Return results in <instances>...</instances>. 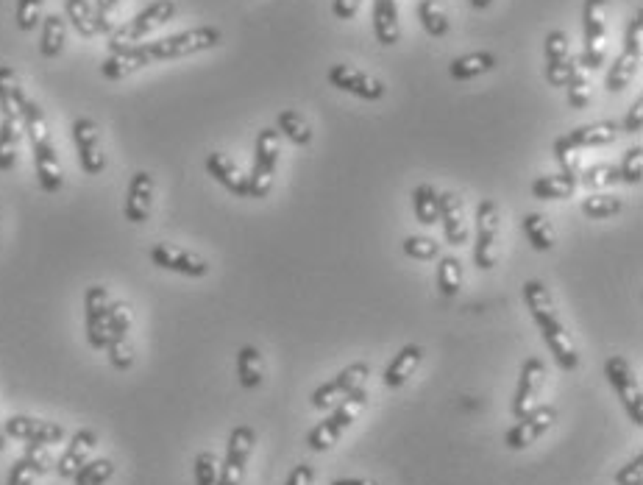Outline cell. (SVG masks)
I'll return each instance as SVG.
<instances>
[{"instance_id": "cell-1", "label": "cell", "mask_w": 643, "mask_h": 485, "mask_svg": "<svg viewBox=\"0 0 643 485\" xmlns=\"http://www.w3.org/2000/svg\"><path fill=\"white\" fill-rule=\"evenodd\" d=\"M524 304H527L529 315L535 318V324L541 329V338L549 346L554 363L563 368V371H577L579 368V352L574 346V338L566 329V324L560 321L557 307L549 288L543 285L541 279H529L524 285Z\"/></svg>"}, {"instance_id": "cell-2", "label": "cell", "mask_w": 643, "mask_h": 485, "mask_svg": "<svg viewBox=\"0 0 643 485\" xmlns=\"http://www.w3.org/2000/svg\"><path fill=\"white\" fill-rule=\"evenodd\" d=\"M23 134L31 143V154H34V171H37V182L45 193H59L65 187V171L56 154V145L51 140V129L45 112L39 109L37 101L28 98L23 104Z\"/></svg>"}, {"instance_id": "cell-3", "label": "cell", "mask_w": 643, "mask_h": 485, "mask_svg": "<svg viewBox=\"0 0 643 485\" xmlns=\"http://www.w3.org/2000/svg\"><path fill=\"white\" fill-rule=\"evenodd\" d=\"M365 405H368V388H365V385L357 388V391H351L348 396H343V399L332 407V413H329L318 427L309 430V449H312V452H326V449H332V446L337 444V438L357 421V416H360Z\"/></svg>"}, {"instance_id": "cell-4", "label": "cell", "mask_w": 643, "mask_h": 485, "mask_svg": "<svg viewBox=\"0 0 643 485\" xmlns=\"http://www.w3.org/2000/svg\"><path fill=\"white\" fill-rule=\"evenodd\" d=\"M220 42V28L215 26H198L190 31H179L173 37H162L156 42H145L140 45L148 65L154 62H170V59H184V56H193V53L209 51Z\"/></svg>"}, {"instance_id": "cell-5", "label": "cell", "mask_w": 643, "mask_h": 485, "mask_svg": "<svg viewBox=\"0 0 643 485\" xmlns=\"http://www.w3.org/2000/svg\"><path fill=\"white\" fill-rule=\"evenodd\" d=\"M173 17H176V3H173V0H154V3L145 6L137 17H131L129 23L115 26V31L109 34V51L129 48V45H140L142 37H148L151 31L170 23Z\"/></svg>"}, {"instance_id": "cell-6", "label": "cell", "mask_w": 643, "mask_h": 485, "mask_svg": "<svg viewBox=\"0 0 643 485\" xmlns=\"http://www.w3.org/2000/svg\"><path fill=\"white\" fill-rule=\"evenodd\" d=\"M499 232H502V210L493 198H482L476 207L474 240V265L479 271H490L499 260Z\"/></svg>"}, {"instance_id": "cell-7", "label": "cell", "mask_w": 643, "mask_h": 485, "mask_svg": "<svg viewBox=\"0 0 643 485\" xmlns=\"http://www.w3.org/2000/svg\"><path fill=\"white\" fill-rule=\"evenodd\" d=\"M279 129H262L257 134V145H254V168L248 173V196L265 198L271 193L273 176L279 168V154H282V143H279Z\"/></svg>"}, {"instance_id": "cell-8", "label": "cell", "mask_w": 643, "mask_h": 485, "mask_svg": "<svg viewBox=\"0 0 643 485\" xmlns=\"http://www.w3.org/2000/svg\"><path fill=\"white\" fill-rule=\"evenodd\" d=\"M641 48H643V9L635 12V17L630 20V28H627V37H624V51L618 56L613 67L607 70V90L610 92H621L624 87H630V81L635 79L638 73V65H641Z\"/></svg>"}, {"instance_id": "cell-9", "label": "cell", "mask_w": 643, "mask_h": 485, "mask_svg": "<svg viewBox=\"0 0 643 485\" xmlns=\"http://www.w3.org/2000/svg\"><path fill=\"white\" fill-rule=\"evenodd\" d=\"M109 363L117 371H129L134 366V346H131V310L126 302L109 304V327H106V349Z\"/></svg>"}, {"instance_id": "cell-10", "label": "cell", "mask_w": 643, "mask_h": 485, "mask_svg": "<svg viewBox=\"0 0 643 485\" xmlns=\"http://www.w3.org/2000/svg\"><path fill=\"white\" fill-rule=\"evenodd\" d=\"M607 0H585L582 9V23H585V51H582V65L596 67L605 65L607 56Z\"/></svg>"}, {"instance_id": "cell-11", "label": "cell", "mask_w": 643, "mask_h": 485, "mask_svg": "<svg viewBox=\"0 0 643 485\" xmlns=\"http://www.w3.org/2000/svg\"><path fill=\"white\" fill-rule=\"evenodd\" d=\"M605 377L610 388L616 391L621 405L627 410V416L635 427H643V391L638 377L632 374L630 363L624 357H610L605 363Z\"/></svg>"}, {"instance_id": "cell-12", "label": "cell", "mask_w": 643, "mask_h": 485, "mask_svg": "<svg viewBox=\"0 0 643 485\" xmlns=\"http://www.w3.org/2000/svg\"><path fill=\"white\" fill-rule=\"evenodd\" d=\"M554 421H557V407L535 405L527 416L515 419L513 427L504 433V444H507V449H513V452H521V449L535 444L541 435L549 433L554 427Z\"/></svg>"}, {"instance_id": "cell-13", "label": "cell", "mask_w": 643, "mask_h": 485, "mask_svg": "<svg viewBox=\"0 0 643 485\" xmlns=\"http://www.w3.org/2000/svg\"><path fill=\"white\" fill-rule=\"evenodd\" d=\"M257 444V433L251 427H234L229 433V444H226V458L220 463V485H243L245 466Z\"/></svg>"}, {"instance_id": "cell-14", "label": "cell", "mask_w": 643, "mask_h": 485, "mask_svg": "<svg viewBox=\"0 0 643 485\" xmlns=\"http://www.w3.org/2000/svg\"><path fill=\"white\" fill-rule=\"evenodd\" d=\"M368 377H371V366H368V363H351V366L343 368L337 377H332L329 382H323V385L315 388L312 407H315V410H332L343 396L362 388V385L368 382Z\"/></svg>"}, {"instance_id": "cell-15", "label": "cell", "mask_w": 643, "mask_h": 485, "mask_svg": "<svg viewBox=\"0 0 643 485\" xmlns=\"http://www.w3.org/2000/svg\"><path fill=\"white\" fill-rule=\"evenodd\" d=\"M151 263L162 271H170V274H181L190 276V279H204L212 271V265L206 263L201 254H195L190 249H179L173 243H156L154 249L148 251Z\"/></svg>"}, {"instance_id": "cell-16", "label": "cell", "mask_w": 643, "mask_h": 485, "mask_svg": "<svg viewBox=\"0 0 643 485\" xmlns=\"http://www.w3.org/2000/svg\"><path fill=\"white\" fill-rule=\"evenodd\" d=\"M73 134V143H76L78 165L87 176H98L106 168V157H103L101 148V129L92 118H76L70 126Z\"/></svg>"}, {"instance_id": "cell-17", "label": "cell", "mask_w": 643, "mask_h": 485, "mask_svg": "<svg viewBox=\"0 0 643 485\" xmlns=\"http://www.w3.org/2000/svg\"><path fill=\"white\" fill-rule=\"evenodd\" d=\"M109 290L103 285H90L84 293V329L92 349H106V327H109Z\"/></svg>"}, {"instance_id": "cell-18", "label": "cell", "mask_w": 643, "mask_h": 485, "mask_svg": "<svg viewBox=\"0 0 643 485\" xmlns=\"http://www.w3.org/2000/svg\"><path fill=\"white\" fill-rule=\"evenodd\" d=\"M3 430L9 438L17 441H26V444H42L53 446L65 441V427L56 424V421H42L34 416H12V419L3 421Z\"/></svg>"}, {"instance_id": "cell-19", "label": "cell", "mask_w": 643, "mask_h": 485, "mask_svg": "<svg viewBox=\"0 0 643 485\" xmlns=\"http://www.w3.org/2000/svg\"><path fill=\"white\" fill-rule=\"evenodd\" d=\"M326 79L337 90H346L351 95H357L362 101H382L385 98L387 87L379 79H373L368 73H362L357 67L351 65H332Z\"/></svg>"}, {"instance_id": "cell-20", "label": "cell", "mask_w": 643, "mask_h": 485, "mask_svg": "<svg viewBox=\"0 0 643 485\" xmlns=\"http://www.w3.org/2000/svg\"><path fill=\"white\" fill-rule=\"evenodd\" d=\"M543 385H546V366H543L541 357H529L527 363L521 366L518 385H515V396H513L515 419L527 416L529 410L538 405V396H541Z\"/></svg>"}, {"instance_id": "cell-21", "label": "cell", "mask_w": 643, "mask_h": 485, "mask_svg": "<svg viewBox=\"0 0 643 485\" xmlns=\"http://www.w3.org/2000/svg\"><path fill=\"white\" fill-rule=\"evenodd\" d=\"M151 210H154V176L148 171H137L131 176L129 190H126L123 215L129 223L140 226L151 218Z\"/></svg>"}, {"instance_id": "cell-22", "label": "cell", "mask_w": 643, "mask_h": 485, "mask_svg": "<svg viewBox=\"0 0 643 485\" xmlns=\"http://www.w3.org/2000/svg\"><path fill=\"white\" fill-rule=\"evenodd\" d=\"M95 446H98V433H95V430H90V427L76 430L73 438H70V444L65 446L62 458L56 460V474H59L62 480H73V474L90 460Z\"/></svg>"}, {"instance_id": "cell-23", "label": "cell", "mask_w": 643, "mask_h": 485, "mask_svg": "<svg viewBox=\"0 0 643 485\" xmlns=\"http://www.w3.org/2000/svg\"><path fill=\"white\" fill-rule=\"evenodd\" d=\"M204 168L220 187H226V190L234 193L237 198H248V176H245V173L237 168V162L226 157L223 151L206 154Z\"/></svg>"}, {"instance_id": "cell-24", "label": "cell", "mask_w": 643, "mask_h": 485, "mask_svg": "<svg viewBox=\"0 0 643 485\" xmlns=\"http://www.w3.org/2000/svg\"><path fill=\"white\" fill-rule=\"evenodd\" d=\"M568 67H571L568 37L563 31L546 34V81H549V87H566Z\"/></svg>"}, {"instance_id": "cell-25", "label": "cell", "mask_w": 643, "mask_h": 485, "mask_svg": "<svg viewBox=\"0 0 643 485\" xmlns=\"http://www.w3.org/2000/svg\"><path fill=\"white\" fill-rule=\"evenodd\" d=\"M28 101L26 87L17 76V70L0 65V118L23 120V104Z\"/></svg>"}, {"instance_id": "cell-26", "label": "cell", "mask_w": 643, "mask_h": 485, "mask_svg": "<svg viewBox=\"0 0 643 485\" xmlns=\"http://www.w3.org/2000/svg\"><path fill=\"white\" fill-rule=\"evenodd\" d=\"M440 223L451 246H465L468 243V226H465L463 198L454 193H440Z\"/></svg>"}, {"instance_id": "cell-27", "label": "cell", "mask_w": 643, "mask_h": 485, "mask_svg": "<svg viewBox=\"0 0 643 485\" xmlns=\"http://www.w3.org/2000/svg\"><path fill=\"white\" fill-rule=\"evenodd\" d=\"M142 67H148L145 53H142L140 45H129V48L109 51V56L103 59L101 73H103V79L120 81V79H129L131 73H137V70H142Z\"/></svg>"}, {"instance_id": "cell-28", "label": "cell", "mask_w": 643, "mask_h": 485, "mask_svg": "<svg viewBox=\"0 0 643 485\" xmlns=\"http://www.w3.org/2000/svg\"><path fill=\"white\" fill-rule=\"evenodd\" d=\"M421 360H424V349H421L418 343H407V346L387 363L385 377H382V380H385V388H390V391L401 388V385L418 371Z\"/></svg>"}, {"instance_id": "cell-29", "label": "cell", "mask_w": 643, "mask_h": 485, "mask_svg": "<svg viewBox=\"0 0 643 485\" xmlns=\"http://www.w3.org/2000/svg\"><path fill=\"white\" fill-rule=\"evenodd\" d=\"M373 34L382 45H396L401 40L396 0H373Z\"/></svg>"}, {"instance_id": "cell-30", "label": "cell", "mask_w": 643, "mask_h": 485, "mask_svg": "<svg viewBox=\"0 0 643 485\" xmlns=\"http://www.w3.org/2000/svg\"><path fill=\"white\" fill-rule=\"evenodd\" d=\"M618 137V126L613 120H599V123H588V126H579L571 134H566V140L577 151H585V148H599V145H610L616 143Z\"/></svg>"}, {"instance_id": "cell-31", "label": "cell", "mask_w": 643, "mask_h": 485, "mask_svg": "<svg viewBox=\"0 0 643 485\" xmlns=\"http://www.w3.org/2000/svg\"><path fill=\"white\" fill-rule=\"evenodd\" d=\"M23 140V120L0 118V173L14 171Z\"/></svg>"}, {"instance_id": "cell-32", "label": "cell", "mask_w": 643, "mask_h": 485, "mask_svg": "<svg viewBox=\"0 0 643 485\" xmlns=\"http://www.w3.org/2000/svg\"><path fill=\"white\" fill-rule=\"evenodd\" d=\"M577 176H568V173H552V176H538L532 182V196L541 198V201H563L577 193Z\"/></svg>"}, {"instance_id": "cell-33", "label": "cell", "mask_w": 643, "mask_h": 485, "mask_svg": "<svg viewBox=\"0 0 643 485\" xmlns=\"http://www.w3.org/2000/svg\"><path fill=\"white\" fill-rule=\"evenodd\" d=\"M67 42V20L62 14H48L42 17V37H39V53L45 59L62 56Z\"/></svg>"}, {"instance_id": "cell-34", "label": "cell", "mask_w": 643, "mask_h": 485, "mask_svg": "<svg viewBox=\"0 0 643 485\" xmlns=\"http://www.w3.org/2000/svg\"><path fill=\"white\" fill-rule=\"evenodd\" d=\"M237 380L243 385L245 391H254L262 385L265 380V366H262V352H259L257 346H243L240 352H237Z\"/></svg>"}, {"instance_id": "cell-35", "label": "cell", "mask_w": 643, "mask_h": 485, "mask_svg": "<svg viewBox=\"0 0 643 485\" xmlns=\"http://www.w3.org/2000/svg\"><path fill=\"white\" fill-rule=\"evenodd\" d=\"M412 212L415 221L424 226H435L440 221V190L435 184H418L412 190Z\"/></svg>"}, {"instance_id": "cell-36", "label": "cell", "mask_w": 643, "mask_h": 485, "mask_svg": "<svg viewBox=\"0 0 643 485\" xmlns=\"http://www.w3.org/2000/svg\"><path fill=\"white\" fill-rule=\"evenodd\" d=\"M496 67V56L488 51H479V53H468V56H460V59H454L449 65L451 79L457 81H468L476 79V76H482V73H490Z\"/></svg>"}, {"instance_id": "cell-37", "label": "cell", "mask_w": 643, "mask_h": 485, "mask_svg": "<svg viewBox=\"0 0 643 485\" xmlns=\"http://www.w3.org/2000/svg\"><path fill=\"white\" fill-rule=\"evenodd\" d=\"M568 104L571 109H585L591 104V79H588V67L582 65L579 59H571V67H568Z\"/></svg>"}, {"instance_id": "cell-38", "label": "cell", "mask_w": 643, "mask_h": 485, "mask_svg": "<svg viewBox=\"0 0 643 485\" xmlns=\"http://www.w3.org/2000/svg\"><path fill=\"white\" fill-rule=\"evenodd\" d=\"M521 229H524L529 246H532L535 251H552L554 249L552 223L546 221L541 212H527V215L521 218Z\"/></svg>"}, {"instance_id": "cell-39", "label": "cell", "mask_w": 643, "mask_h": 485, "mask_svg": "<svg viewBox=\"0 0 643 485\" xmlns=\"http://www.w3.org/2000/svg\"><path fill=\"white\" fill-rule=\"evenodd\" d=\"M65 20H70V26L76 28L78 37L90 40L98 34V23H95V9L90 6V0H65Z\"/></svg>"}, {"instance_id": "cell-40", "label": "cell", "mask_w": 643, "mask_h": 485, "mask_svg": "<svg viewBox=\"0 0 643 485\" xmlns=\"http://www.w3.org/2000/svg\"><path fill=\"white\" fill-rule=\"evenodd\" d=\"M418 20L426 28V34L432 37H446L449 34V12L440 0H421L418 3Z\"/></svg>"}, {"instance_id": "cell-41", "label": "cell", "mask_w": 643, "mask_h": 485, "mask_svg": "<svg viewBox=\"0 0 643 485\" xmlns=\"http://www.w3.org/2000/svg\"><path fill=\"white\" fill-rule=\"evenodd\" d=\"M276 129L279 134H284L290 143L296 145H309L312 143V129H309L307 118L296 112V109H284L279 112V118H276Z\"/></svg>"}, {"instance_id": "cell-42", "label": "cell", "mask_w": 643, "mask_h": 485, "mask_svg": "<svg viewBox=\"0 0 643 485\" xmlns=\"http://www.w3.org/2000/svg\"><path fill=\"white\" fill-rule=\"evenodd\" d=\"M624 210V201L618 196H607V193H588V198H582V215L591 221H605L613 218Z\"/></svg>"}, {"instance_id": "cell-43", "label": "cell", "mask_w": 643, "mask_h": 485, "mask_svg": "<svg viewBox=\"0 0 643 485\" xmlns=\"http://www.w3.org/2000/svg\"><path fill=\"white\" fill-rule=\"evenodd\" d=\"M438 290L443 296H457L463 290V263L454 257V254H446L440 257L438 263Z\"/></svg>"}, {"instance_id": "cell-44", "label": "cell", "mask_w": 643, "mask_h": 485, "mask_svg": "<svg viewBox=\"0 0 643 485\" xmlns=\"http://www.w3.org/2000/svg\"><path fill=\"white\" fill-rule=\"evenodd\" d=\"M115 477V463L109 458H95L87 460L76 474H73V483L76 485H106Z\"/></svg>"}, {"instance_id": "cell-45", "label": "cell", "mask_w": 643, "mask_h": 485, "mask_svg": "<svg viewBox=\"0 0 643 485\" xmlns=\"http://www.w3.org/2000/svg\"><path fill=\"white\" fill-rule=\"evenodd\" d=\"M577 182L582 184L585 190H602V187H613V184L621 182V176H618L616 165L599 162V165H591V168L579 171Z\"/></svg>"}, {"instance_id": "cell-46", "label": "cell", "mask_w": 643, "mask_h": 485, "mask_svg": "<svg viewBox=\"0 0 643 485\" xmlns=\"http://www.w3.org/2000/svg\"><path fill=\"white\" fill-rule=\"evenodd\" d=\"M195 485H220V463L215 452H198L193 460Z\"/></svg>"}, {"instance_id": "cell-47", "label": "cell", "mask_w": 643, "mask_h": 485, "mask_svg": "<svg viewBox=\"0 0 643 485\" xmlns=\"http://www.w3.org/2000/svg\"><path fill=\"white\" fill-rule=\"evenodd\" d=\"M401 249H404V254L412 257V260H438L440 257V243H435L432 237L424 235L404 237Z\"/></svg>"}, {"instance_id": "cell-48", "label": "cell", "mask_w": 643, "mask_h": 485, "mask_svg": "<svg viewBox=\"0 0 643 485\" xmlns=\"http://www.w3.org/2000/svg\"><path fill=\"white\" fill-rule=\"evenodd\" d=\"M618 176L624 184H641L643 182V145H635L624 154V162L618 165Z\"/></svg>"}, {"instance_id": "cell-49", "label": "cell", "mask_w": 643, "mask_h": 485, "mask_svg": "<svg viewBox=\"0 0 643 485\" xmlns=\"http://www.w3.org/2000/svg\"><path fill=\"white\" fill-rule=\"evenodd\" d=\"M42 3L45 0H17L14 17H17V28L20 31H34L42 23Z\"/></svg>"}, {"instance_id": "cell-50", "label": "cell", "mask_w": 643, "mask_h": 485, "mask_svg": "<svg viewBox=\"0 0 643 485\" xmlns=\"http://www.w3.org/2000/svg\"><path fill=\"white\" fill-rule=\"evenodd\" d=\"M554 157H557V162H560V168H563V173H568V176H579V151L574 148V145L568 143L566 137H560L557 143H554Z\"/></svg>"}, {"instance_id": "cell-51", "label": "cell", "mask_w": 643, "mask_h": 485, "mask_svg": "<svg viewBox=\"0 0 643 485\" xmlns=\"http://www.w3.org/2000/svg\"><path fill=\"white\" fill-rule=\"evenodd\" d=\"M117 9H120V0H95V23H98V34H112V31H115Z\"/></svg>"}, {"instance_id": "cell-52", "label": "cell", "mask_w": 643, "mask_h": 485, "mask_svg": "<svg viewBox=\"0 0 643 485\" xmlns=\"http://www.w3.org/2000/svg\"><path fill=\"white\" fill-rule=\"evenodd\" d=\"M37 469H34V463L26 458V455H20V458L14 460L12 469H9V477H6V485H34L37 483Z\"/></svg>"}, {"instance_id": "cell-53", "label": "cell", "mask_w": 643, "mask_h": 485, "mask_svg": "<svg viewBox=\"0 0 643 485\" xmlns=\"http://www.w3.org/2000/svg\"><path fill=\"white\" fill-rule=\"evenodd\" d=\"M613 480L616 485H643V455H635L627 466H621Z\"/></svg>"}, {"instance_id": "cell-54", "label": "cell", "mask_w": 643, "mask_h": 485, "mask_svg": "<svg viewBox=\"0 0 643 485\" xmlns=\"http://www.w3.org/2000/svg\"><path fill=\"white\" fill-rule=\"evenodd\" d=\"M643 129V95L635 98V104L630 106V115L624 120V132L627 134H638Z\"/></svg>"}, {"instance_id": "cell-55", "label": "cell", "mask_w": 643, "mask_h": 485, "mask_svg": "<svg viewBox=\"0 0 643 485\" xmlns=\"http://www.w3.org/2000/svg\"><path fill=\"white\" fill-rule=\"evenodd\" d=\"M360 9L362 0H335V3H332V12H335L337 20H354Z\"/></svg>"}, {"instance_id": "cell-56", "label": "cell", "mask_w": 643, "mask_h": 485, "mask_svg": "<svg viewBox=\"0 0 643 485\" xmlns=\"http://www.w3.org/2000/svg\"><path fill=\"white\" fill-rule=\"evenodd\" d=\"M312 480H315L312 466H309V463H301V466H296V469L290 472V477H287V483L284 485H312Z\"/></svg>"}, {"instance_id": "cell-57", "label": "cell", "mask_w": 643, "mask_h": 485, "mask_svg": "<svg viewBox=\"0 0 643 485\" xmlns=\"http://www.w3.org/2000/svg\"><path fill=\"white\" fill-rule=\"evenodd\" d=\"M332 485H376L373 480H360V477H343V480H335Z\"/></svg>"}, {"instance_id": "cell-58", "label": "cell", "mask_w": 643, "mask_h": 485, "mask_svg": "<svg viewBox=\"0 0 643 485\" xmlns=\"http://www.w3.org/2000/svg\"><path fill=\"white\" fill-rule=\"evenodd\" d=\"M9 446V435H6V430H3V424H0V452Z\"/></svg>"}, {"instance_id": "cell-59", "label": "cell", "mask_w": 643, "mask_h": 485, "mask_svg": "<svg viewBox=\"0 0 643 485\" xmlns=\"http://www.w3.org/2000/svg\"><path fill=\"white\" fill-rule=\"evenodd\" d=\"M490 3H493V0H471V6H474V9H488Z\"/></svg>"}]
</instances>
